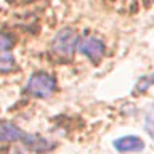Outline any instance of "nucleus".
Segmentation results:
<instances>
[{
  "label": "nucleus",
  "instance_id": "f257e3e1",
  "mask_svg": "<svg viewBox=\"0 0 154 154\" xmlns=\"http://www.w3.org/2000/svg\"><path fill=\"white\" fill-rule=\"evenodd\" d=\"M56 88V80L55 77L48 72H34V74L29 77L24 90L27 91L29 95L35 96V98H48L51 96V93Z\"/></svg>",
  "mask_w": 154,
  "mask_h": 154
},
{
  "label": "nucleus",
  "instance_id": "f03ea898",
  "mask_svg": "<svg viewBox=\"0 0 154 154\" xmlns=\"http://www.w3.org/2000/svg\"><path fill=\"white\" fill-rule=\"evenodd\" d=\"M77 42H79V35H77V32L74 29H71V27L61 29V31L55 35V38H53L51 50H53V53H56L58 56L69 58L72 53L75 51Z\"/></svg>",
  "mask_w": 154,
  "mask_h": 154
},
{
  "label": "nucleus",
  "instance_id": "7ed1b4c3",
  "mask_svg": "<svg viewBox=\"0 0 154 154\" xmlns=\"http://www.w3.org/2000/svg\"><path fill=\"white\" fill-rule=\"evenodd\" d=\"M75 50L80 53V55L87 56L90 61L98 63L104 55V43L100 40V38L95 37H87V38H79L77 42Z\"/></svg>",
  "mask_w": 154,
  "mask_h": 154
},
{
  "label": "nucleus",
  "instance_id": "20e7f679",
  "mask_svg": "<svg viewBox=\"0 0 154 154\" xmlns=\"http://www.w3.org/2000/svg\"><path fill=\"white\" fill-rule=\"evenodd\" d=\"M29 135L26 132H23L18 125H14L11 122H0V143H11V141H19L23 140V143L27 140Z\"/></svg>",
  "mask_w": 154,
  "mask_h": 154
},
{
  "label": "nucleus",
  "instance_id": "39448f33",
  "mask_svg": "<svg viewBox=\"0 0 154 154\" xmlns=\"http://www.w3.org/2000/svg\"><path fill=\"white\" fill-rule=\"evenodd\" d=\"M112 146L119 152H138L144 148V141L137 135H127V137L117 138Z\"/></svg>",
  "mask_w": 154,
  "mask_h": 154
},
{
  "label": "nucleus",
  "instance_id": "423d86ee",
  "mask_svg": "<svg viewBox=\"0 0 154 154\" xmlns=\"http://www.w3.org/2000/svg\"><path fill=\"white\" fill-rule=\"evenodd\" d=\"M151 85H154V71L151 72V74L144 75V77H141V79L138 80V84L135 85V88H133V95L144 93V91H146Z\"/></svg>",
  "mask_w": 154,
  "mask_h": 154
},
{
  "label": "nucleus",
  "instance_id": "0eeeda50",
  "mask_svg": "<svg viewBox=\"0 0 154 154\" xmlns=\"http://www.w3.org/2000/svg\"><path fill=\"white\" fill-rule=\"evenodd\" d=\"M144 130L154 140V104H151L149 109L146 111V116H144Z\"/></svg>",
  "mask_w": 154,
  "mask_h": 154
},
{
  "label": "nucleus",
  "instance_id": "6e6552de",
  "mask_svg": "<svg viewBox=\"0 0 154 154\" xmlns=\"http://www.w3.org/2000/svg\"><path fill=\"white\" fill-rule=\"evenodd\" d=\"M11 48H13L11 35H8V34H5V32H0V56L8 55Z\"/></svg>",
  "mask_w": 154,
  "mask_h": 154
},
{
  "label": "nucleus",
  "instance_id": "1a4fd4ad",
  "mask_svg": "<svg viewBox=\"0 0 154 154\" xmlns=\"http://www.w3.org/2000/svg\"><path fill=\"white\" fill-rule=\"evenodd\" d=\"M14 67H16V64H14V58L11 56V53L0 56V72H10Z\"/></svg>",
  "mask_w": 154,
  "mask_h": 154
}]
</instances>
